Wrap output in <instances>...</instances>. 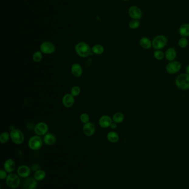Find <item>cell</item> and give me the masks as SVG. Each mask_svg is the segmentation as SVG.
I'll list each match as a JSON object with an SVG mask.
<instances>
[{
	"instance_id": "4316f807",
	"label": "cell",
	"mask_w": 189,
	"mask_h": 189,
	"mask_svg": "<svg viewBox=\"0 0 189 189\" xmlns=\"http://www.w3.org/2000/svg\"><path fill=\"white\" fill-rule=\"evenodd\" d=\"M43 58L42 53L41 51H37L33 55V60L36 63L40 62Z\"/></svg>"
},
{
	"instance_id": "e0dca14e",
	"label": "cell",
	"mask_w": 189,
	"mask_h": 189,
	"mask_svg": "<svg viewBox=\"0 0 189 189\" xmlns=\"http://www.w3.org/2000/svg\"><path fill=\"white\" fill-rule=\"evenodd\" d=\"M71 73L76 78L81 77L83 73V69L81 65L78 63L73 64L71 67Z\"/></svg>"
},
{
	"instance_id": "836d02e7",
	"label": "cell",
	"mask_w": 189,
	"mask_h": 189,
	"mask_svg": "<svg viewBox=\"0 0 189 189\" xmlns=\"http://www.w3.org/2000/svg\"><path fill=\"white\" fill-rule=\"evenodd\" d=\"M39 165H37V164H34L31 167V169L32 171H37V170H39Z\"/></svg>"
},
{
	"instance_id": "8fae6325",
	"label": "cell",
	"mask_w": 189,
	"mask_h": 189,
	"mask_svg": "<svg viewBox=\"0 0 189 189\" xmlns=\"http://www.w3.org/2000/svg\"><path fill=\"white\" fill-rule=\"evenodd\" d=\"M83 132L85 136L88 137L93 136L95 132L94 124L91 122L85 123L83 127Z\"/></svg>"
},
{
	"instance_id": "9c48e42d",
	"label": "cell",
	"mask_w": 189,
	"mask_h": 189,
	"mask_svg": "<svg viewBox=\"0 0 189 189\" xmlns=\"http://www.w3.org/2000/svg\"><path fill=\"white\" fill-rule=\"evenodd\" d=\"M181 69V64L177 61H173L167 64L166 69L167 73L173 74L177 73Z\"/></svg>"
},
{
	"instance_id": "52a82bcc",
	"label": "cell",
	"mask_w": 189,
	"mask_h": 189,
	"mask_svg": "<svg viewBox=\"0 0 189 189\" xmlns=\"http://www.w3.org/2000/svg\"><path fill=\"white\" fill-rule=\"evenodd\" d=\"M40 51L44 54H51L56 51V47L53 43L50 41L43 42L40 46Z\"/></svg>"
},
{
	"instance_id": "cb8c5ba5",
	"label": "cell",
	"mask_w": 189,
	"mask_h": 189,
	"mask_svg": "<svg viewBox=\"0 0 189 189\" xmlns=\"http://www.w3.org/2000/svg\"><path fill=\"white\" fill-rule=\"evenodd\" d=\"M46 175V174L44 170L39 169L35 172V174H34V178L37 181H42L45 178Z\"/></svg>"
},
{
	"instance_id": "f546056e",
	"label": "cell",
	"mask_w": 189,
	"mask_h": 189,
	"mask_svg": "<svg viewBox=\"0 0 189 189\" xmlns=\"http://www.w3.org/2000/svg\"><path fill=\"white\" fill-rule=\"evenodd\" d=\"M139 25H140V22L136 19L131 21L129 24L130 28L132 29L137 28L139 27Z\"/></svg>"
},
{
	"instance_id": "484cf974",
	"label": "cell",
	"mask_w": 189,
	"mask_h": 189,
	"mask_svg": "<svg viewBox=\"0 0 189 189\" xmlns=\"http://www.w3.org/2000/svg\"><path fill=\"white\" fill-rule=\"evenodd\" d=\"M10 138V134L8 132H5L2 133L0 136V142L2 144H5L9 141Z\"/></svg>"
},
{
	"instance_id": "9a60e30c",
	"label": "cell",
	"mask_w": 189,
	"mask_h": 189,
	"mask_svg": "<svg viewBox=\"0 0 189 189\" xmlns=\"http://www.w3.org/2000/svg\"><path fill=\"white\" fill-rule=\"evenodd\" d=\"M63 104L67 107L70 108L72 107L74 103V98L70 94H64L62 98Z\"/></svg>"
},
{
	"instance_id": "30bf717a",
	"label": "cell",
	"mask_w": 189,
	"mask_h": 189,
	"mask_svg": "<svg viewBox=\"0 0 189 189\" xmlns=\"http://www.w3.org/2000/svg\"><path fill=\"white\" fill-rule=\"evenodd\" d=\"M37 185V181L35 178L29 177L23 181L22 187L23 189H36Z\"/></svg>"
},
{
	"instance_id": "d6a6232c",
	"label": "cell",
	"mask_w": 189,
	"mask_h": 189,
	"mask_svg": "<svg viewBox=\"0 0 189 189\" xmlns=\"http://www.w3.org/2000/svg\"><path fill=\"white\" fill-rule=\"evenodd\" d=\"M7 176L8 175L7 174V172L5 170H3V169H1L0 170V179H6Z\"/></svg>"
},
{
	"instance_id": "4dcf8cb0",
	"label": "cell",
	"mask_w": 189,
	"mask_h": 189,
	"mask_svg": "<svg viewBox=\"0 0 189 189\" xmlns=\"http://www.w3.org/2000/svg\"><path fill=\"white\" fill-rule=\"evenodd\" d=\"M154 57L158 60H162L164 57V54L163 51H155L154 52Z\"/></svg>"
},
{
	"instance_id": "1f68e13d",
	"label": "cell",
	"mask_w": 189,
	"mask_h": 189,
	"mask_svg": "<svg viewBox=\"0 0 189 189\" xmlns=\"http://www.w3.org/2000/svg\"><path fill=\"white\" fill-rule=\"evenodd\" d=\"M188 44V41L186 38H181L179 41V45L181 48H185Z\"/></svg>"
},
{
	"instance_id": "83f0119b",
	"label": "cell",
	"mask_w": 189,
	"mask_h": 189,
	"mask_svg": "<svg viewBox=\"0 0 189 189\" xmlns=\"http://www.w3.org/2000/svg\"><path fill=\"white\" fill-rule=\"evenodd\" d=\"M81 93V88L78 86H75L73 87L70 90V94L73 96L74 97L78 96Z\"/></svg>"
},
{
	"instance_id": "5bb4252c",
	"label": "cell",
	"mask_w": 189,
	"mask_h": 189,
	"mask_svg": "<svg viewBox=\"0 0 189 189\" xmlns=\"http://www.w3.org/2000/svg\"><path fill=\"white\" fill-rule=\"evenodd\" d=\"M17 174L19 177L23 178L29 177L31 174V169L26 165H21L17 169Z\"/></svg>"
},
{
	"instance_id": "2e32d148",
	"label": "cell",
	"mask_w": 189,
	"mask_h": 189,
	"mask_svg": "<svg viewBox=\"0 0 189 189\" xmlns=\"http://www.w3.org/2000/svg\"><path fill=\"white\" fill-rule=\"evenodd\" d=\"M3 167L7 173H12L16 168V163L12 159H9L5 162Z\"/></svg>"
},
{
	"instance_id": "3957f363",
	"label": "cell",
	"mask_w": 189,
	"mask_h": 189,
	"mask_svg": "<svg viewBox=\"0 0 189 189\" xmlns=\"http://www.w3.org/2000/svg\"><path fill=\"white\" fill-rule=\"evenodd\" d=\"M10 134V138L16 144H21L24 142L25 136L21 130L14 128L11 131Z\"/></svg>"
},
{
	"instance_id": "d4e9b609",
	"label": "cell",
	"mask_w": 189,
	"mask_h": 189,
	"mask_svg": "<svg viewBox=\"0 0 189 189\" xmlns=\"http://www.w3.org/2000/svg\"><path fill=\"white\" fill-rule=\"evenodd\" d=\"M124 119V116L123 114L120 112H117L113 115L112 120L113 122L116 123H122Z\"/></svg>"
},
{
	"instance_id": "6da1fadb",
	"label": "cell",
	"mask_w": 189,
	"mask_h": 189,
	"mask_svg": "<svg viewBox=\"0 0 189 189\" xmlns=\"http://www.w3.org/2000/svg\"><path fill=\"white\" fill-rule=\"evenodd\" d=\"M76 53L82 58H86L91 54V49L88 44L85 42H79L75 47Z\"/></svg>"
},
{
	"instance_id": "d590c367",
	"label": "cell",
	"mask_w": 189,
	"mask_h": 189,
	"mask_svg": "<svg viewBox=\"0 0 189 189\" xmlns=\"http://www.w3.org/2000/svg\"><path fill=\"white\" fill-rule=\"evenodd\" d=\"M186 73L189 75V65L186 68Z\"/></svg>"
},
{
	"instance_id": "f1b7e54d",
	"label": "cell",
	"mask_w": 189,
	"mask_h": 189,
	"mask_svg": "<svg viewBox=\"0 0 189 189\" xmlns=\"http://www.w3.org/2000/svg\"><path fill=\"white\" fill-rule=\"evenodd\" d=\"M80 120L81 121L82 123H87L89 122V116L88 114L86 113H83L81 114V116H80Z\"/></svg>"
},
{
	"instance_id": "e575fe53",
	"label": "cell",
	"mask_w": 189,
	"mask_h": 189,
	"mask_svg": "<svg viewBox=\"0 0 189 189\" xmlns=\"http://www.w3.org/2000/svg\"><path fill=\"white\" fill-rule=\"evenodd\" d=\"M110 127L112 129H115V128H117V123H115V122H113V123H112V124L110 125Z\"/></svg>"
},
{
	"instance_id": "277c9868",
	"label": "cell",
	"mask_w": 189,
	"mask_h": 189,
	"mask_svg": "<svg viewBox=\"0 0 189 189\" xmlns=\"http://www.w3.org/2000/svg\"><path fill=\"white\" fill-rule=\"evenodd\" d=\"M43 142V140H42L40 136H32L29 140V147L33 151H38L42 148Z\"/></svg>"
},
{
	"instance_id": "5b68a950",
	"label": "cell",
	"mask_w": 189,
	"mask_h": 189,
	"mask_svg": "<svg viewBox=\"0 0 189 189\" xmlns=\"http://www.w3.org/2000/svg\"><path fill=\"white\" fill-rule=\"evenodd\" d=\"M6 179L7 185L11 189H16L19 186L21 183L19 175H17L15 174L10 173Z\"/></svg>"
},
{
	"instance_id": "44dd1931",
	"label": "cell",
	"mask_w": 189,
	"mask_h": 189,
	"mask_svg": "<svg viewBox=\"0 0 189 189\" xmlns=\"http://www.w3.org/2000/svg\"><path fill=\"white\" fill-rule=\"evenodd\" d=\"M108 140L111 143H117L119 141V136L117 133L115 132H110L108 133L107 136Z\"/></svg>"
},
{
	"instance_id": "7402d4cb",
	"label": "cell",
	"mask_w": 189,
	"mask_h": 189,
	"mask_svg": "<svg viewBox=\"0 0 189 189\" xmlns=\"http://www.w3.org/2000/svg\"><path fill=\"white\" fill-rule=\"evenodd\" d=\"M180 34L184 37L189 36V25L184 24L180 27L179 29Z\"/></svg>"
},
{
	"instance_id": "8d00e7d4",
	"label": "cell",
	"mask_w": 189,
	"mask_h": 189,
	"mask_svg": "<svg viewBox=\"0 0 189 189\" xmlns=\"http://www.w3.org/2000/svg\"><path fill=\"white\" fill-rule=\"evenodd\" d=\"M123 1H128V0H123Z\"/></svg>"
},
{
	"instance_id": "ac0fdd59",
	"label": "cell",
	"mask_w": 189,
	"mask_h": 189,
	"mask_svg": "<svg viewBox=\"0 0 189 189\" xmlns=\"http://www.w3.org/2000/svg\"><path fill=\"white\" fill-rule=\"evenodd\" d=\"M43 142L46 145H53L56 142V138L52 133H47L43 137Z\"/></svg>"
},
{
	"instance_id": "7a4b0ae2",
	"label": "cell",
	"mask_w": 189,
	"mask_h": 189,
	"mask_svg": "<svg viewBox=\"0 0 189 189\" xmlns=\"http://www.w3.org/2000/svg\"><path fill=\"white\" fill-rule=\"evenodd\" d=\"M175 83L177 87L181 90H187L189 88V75L182 74L177 77Z\"/></svg>"
},
{
	"instance_id": "4fadbf2b",
	"label": "cell",
	"mask_w": 189,
	"mask_h": 189,
	"mask_svg": "<svg viewBox=\"0 0 189 189\" xmlns=\"http://www.w3.org/2000/svg\"><path fill=\"white\" fill-rule=\"evenodd\" d=\"M128 13L133 19H140L142 17V11L138 7H131L128 11Z\"/></svg>"
},
{
	"instance_id": "603a6c76",
	"label": "cell",
	"mask_w": 189,
	"mask_h": 189,
	"mask_svg": "<svg viewBox=\"0 0 189 189\" xmlns=\"http://www.w3.org/2000/svg\"><path fill=\"white\" fill-rule=\"evenodd\" d=\"M91 51L97 55H101L104 51V48L100 44H96L91 48Z\"/></svg>"
},
{
	"instance_id": "7c38bea8",
	"label": "cell",
	"mask_w": 189,
	"mask_h": 189,
	"mask_svg": "<svg viewBox=\"0 0 189 189\" xmlns=\"http://www.w3.org/2000/svg\"><path fill=\"white\" fill-rule=\"evenodd\" d=\"M113 122L112 118L109 116L104 115L100 118L99 120V124L101 127L106 128L109 127Z\"/></svg>"
},
{
	"instance_id": "ba28073f",
	"label": "cell",
	"mask_w": 189,
	"mask_h": 189,
	"mask_svg": "<svg viewBox=\"0 0 189 189\" xmlns=\"http://www.w3.org/2000/svg\"><path fill=\"white\" fill-rule=\"evenodd\" d=\"M48 126L44 122L37 123L34 128V132L38 136H44L47 133Z\"/></svg>"
},
{
	"instance_id": "ffe728a7",
	"label": "cell",
	"mask_w": 189,
	"mask_h": 189,
	"mask_svg": "<svg viewBox=\"0 0 189 189\" xmlns=\"http://www.w3.org/2000/svg\"><path fill=\"white\" fill-rule=\"evenodd\" d=\"M140 45L142 46V47L144 49H148L149 48H150L151 45H152L150 40L146 37L142 38L140 39Z\"/></svg>"
},
{
	"instance_id": "d6986e66",
	"label": "cell",
	"mask_w": 189,
	"mask_h": 189,
	"mask_svg": "<svg viewBox=\"0 0 189 189\" xmlns=\"http://www.w3.org/2000/svg\"><path fill=\"white\" fill-rule=\"evenodd\" d=\"M165 57L167 60L173 61L177 57V52L174 48H169L166 51Z\"/></svg>"
},
{
	"instance_id": "8992f818",
	"label": "cell",
	"mask_w": 189,
	"mask_h": 189,
	"mask_svg": "<svg viewBox=\"0 0 189 189\" xmlns=\"http://www.w3.org/2000/svg\"><path fill=\"white\" fill-rule=\"evenodd\" d=\"M167 43V39L163 35H158L153 39L152 45L155 49H161Z\"/></svg>"
}]
</instances>
